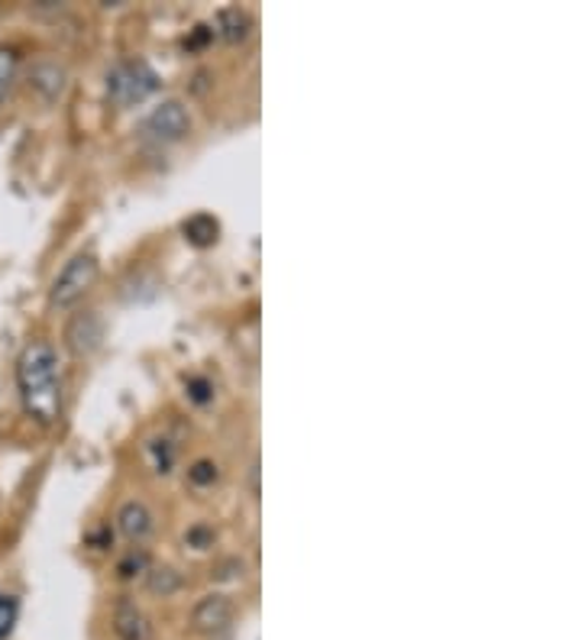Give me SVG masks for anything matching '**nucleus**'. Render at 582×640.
I'll return each mask as SVG.
<instances>
[{"mask_svg": "<svg viewBox=\"0 0 582 640\" xmlns=\"http://www.w3.org/2000/svg\"><path fill=\"white\" fill-rule=\"evenodd\" d=\"M16 388H20L23 411L36 424L53 427L59 421L62 375H59V356L53 350V344L33 340L30 347H23V353L16 359Z\"/></svg>", "mask_w": 582, "mask_h": 640, "instance_id": "f257e3e1", "label": "nucleus"}, {"mask_svg": "<svg viewBox=\"0 0 582 640\" xmlns=\"http://www.w3.org/2000/svg\"><path fill=\"white\" fill-rule=\"evenodd\" d=\"M162 78L146 59H124L114 69L107 71L104 88H107V101L114 107H137L146 97H152L159 91Z\"/></svg>", "mask_w": 582, "mask_h": 640, "instance_id": "f03ea898", "label": "nucleus"}, {"mask_svg": "<svg viewBox=\"0 0 582 640\" xmlns=\"http://www.w3.org/2000/svg\"><path fill=\"white\" fill-rule=\"evenodd\" d=\"M97 276H101V263H97L94 253H78V256H72V259L62 266V272L53 279V288H49V307L66 311V307L78 304V301L94 288Z\"/></svg>", "mask_w": 582, "mask_h": 640, "instance_id": "7ed1b4c3", "label": "nucleus"}, {"mask_svg": "<svg viewBox=\"0 0 582 640\" xmlns=\"http://www.w3.org/2000/svg\"><path fill=\"white\" fill-rule=\"evenodd\" d=\"M140 133L152 142H178L191 133V114L182 101H162L140 124Z\"/></svg>", "mask_w": 582, "mask_h": 640, "instance_id": "20e7f679", "label": "nucleus"}, {"mask_svg": "<svg viewBox=\"0 0 582 640\" xmlns=\"http://www.w3.org/2000/svg\"><path fill=\"white\" fill-rule=\"evenodd\" d=\"M101 340H104V324H101L97 311H81L66 324V347L78 359L97 353Z\"/></svg>", "mask_w": 582, "mask_h": 640, "instance_id": "39448f33", "label": "nucleus"}, {"mask_svg": "<svg viewBox=\"0 0 582 640\" xmlns=\"http://www.w3.org/2000/svg\"><path fill=\"white\" fill-rule=\"evenodd\" d=\"M191 625L201 635H223L233 625V605L226 595H208L195 605L191 612Z\"/></svg>", "mask_w": 582, "mask_h": 640, "instance_id": "423d86ee", "label": "nucleus"}, {"mask_svg": "<svg viewBox=\"0 0 582 640\" xmlns=\"http://www.w3.org/2000/svg\"><path fill=\"white\" fill-rule=\"evenodd\" d=\"M117 527L120 534L130 540V544H143L146 537L152 534V511L146 508L143 501H127L117 514Z\"/></svg>", "mask_w": 582, "mask_h": 640, "instance_id": "0eeeda50", "label": "nucleus"}, {"mask_svg": "<svg viewBox=\"0 0 582 640\" xmlns=\"http://www.w3.org/2000/svg\"><path fill=\"white\" fill-rule=\"evenodd\" d=\"M182 233H185V240L191 243V246H198V249H208V246H214L220 240V223L214 213H191L185 223H182Z\"/></svg>", "mask_w": 582, "mask_h": 640, "instance_id": "6e6552de", "label": "nucleus"}, {"mask_svg": "<svg viewBox=\"0 0 582 640\" xmlns=\"http://www.w3.org/2000/svg\"><path fill=\"white\" fill-rule=\"evenodd\" d=\"M218 33L226 43H243L253 33V20L240 7H226L218 13Z\"/></svg>", "mask_w": 582, "mask_h": 640, "instance_id": "1a4fd4ad", "label": "nucleus"}, {"mask_svg": "<svg viewBox=\"0 0 582 640\" xmlns=\"http://www.w3.org/2000/svg\"><path fill=\"white\" fill-rule=\"evenodd\" d=\"M114 628H117V635H120L124 640H146L149 638L146 615L140 612V608H137V605H130V602H124V605L117 608Z\"/></svg>", "mask_w": 582, "mask_h": 640, "instance_id": "9d476101", "label": "nucleus"}, {"mask_svg": "<svg viewBox=\"0 0 582 640\" xmlns=\"http://www.w3.org/2000/svg\"><path fill=\"white\" fill-rule=\"evenodd\" d=\"M30 84H33V88H39L46 97H56V94H62L66 71L59 69V66H39V69L30 74Z\"/></svg>", "mask_w": 582, "mask_h": 640, "instance_id": "9b49d317", "label": "nucleus"}, {"mask_svg": "<svg viewBox=\"0 0 582 640\" xmlns=\"http://www.w3.org/2000/svg\"><path fill=\"white\" fill-rule=\"evenodd\" d=\"M146 585H149V592H155V595H172V592L182 585V579H178V572H175V569H168V567L149 569Z\"/></svg>", "mask_w": 582, "mask_h": 640, "instance_id": "f8f14e48", "label": "nucleus"}, {"mask_svg": "<svg viewBox=\"0 0 582 640\" xmlns=\"http://www.w3.org/2000/svg\"><path fill=\"white\" fill-rule=\"evenodd\" d=\"M16 618H20V602L7 592H0V640H10L13 628H16Z\"/></svg>", "mask_w": 582, "mask_h": 640, "instance_id": "ddd939ff", "label": "nucleus"}, {"mask_svg": "<svg viewBox=\"0 0 582 640\" xmlns=\"http://www.w3.org/2000/svg\"><path fill=\"white\" fill-rule=\"evenodd\" d=\"M13 78H16V53L13 49H0V101L7 97Z\"/></svg>", "mask_w": 582, "mask_h": 640, "instance_id": "4468645a", "label": "nucleus"}, {"mask_svg": "<svg viewBox=\"0 0 582 640\" xmlns=\"http://www.w3.org/2000/svg\"><path fill=\"white\" fill-rule=\"evenodd\" d=\"M188 479H191L195 486H214V482H218V466H214L211 459H198V463L188 469Z\"/></svg>", "mask_w": 582, "mask_h": 640, "instance_id": "2eb2a0df", "label": "nucleus"}, {"mask_svg": "<svg viewBox=\"0 0 582 640\" xmlns=\"http://www.w3.org/2000/svg\"><path fill=\"white\" fill-rule=\"evenodd\" d=\"M188 388H191V398H195L198 405H205V402L211 398V385H208L205 379H191V382H188Z\"/></svg>", "mask_w": 582, "mask_h": 640, "instance_id": "dca6fc26", "label": "nucleus"}, {"mask_svg": "<svg viewBox=\"0 0 582 640\" xmlns=\"http://www.w3.org/2000/svg\"><path fill=\"white\" fill-rule=\"evenodd\" d=\"M146 567V554H130L124 563H120V575L124 579H130L133 575V569H143Z\"/></svg>", "mask_w": 582, "mask_h": 640, "instance_id": "f3484780", "label": "nucleus"}]
</instances>
